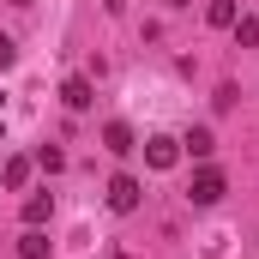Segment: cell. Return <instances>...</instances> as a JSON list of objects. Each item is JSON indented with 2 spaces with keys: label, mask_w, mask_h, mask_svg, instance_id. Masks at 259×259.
<instances>
[{
  "label": "cell",
  "mask_w": 259,
  "mask_h": 259,
  "mask_svg": "<svg viewBox=\"0 0 259 259\" xmlns=\"http://www.w3.org/2000/svg\"><path fill=\"white\" fill-rule=\"evenodd\" d=\"M169 6H193V0H169Z\"/></svg>",
  "instance_id": "5bb4252c"
},
{
  "label": "cell",
  "mask_w": 259,
  "mask_h": 259,
  "mask_svg": "<svg viewBox=\"0 0 259 259\" xmlns=\"http://www.w3.org/2000/svg\"><path fill=\"white\" fill-rule=\"evenodd\" d=\"M103 145H109L115 157H127V151H139V139H133V127H127V121H109V127H103Z\"/></svg>",
  "instance_id": "8992f818"
},
{
  "label": "cell",
  "mask_w": 259,
  "mask_h": 259,
  "mask_svg": "<svg viewBox=\"0 0 259 259\" xmlns=\"http://www.w3.org/2000/svg\"><path fill=\"white\" fill-rule=\"evenodd\" d=\"M235 18H241V0H211V6H205V24H211V30H229Z\"/></svg>",
  "instance_id": "52a82bcc"
},
{
  "label": "cell",
  "mask_w": 259,
  "mask_h": 259,
  "mask_svg": "<svg viewBox=\"0 0 259 259\" xmlns=\"http://www.w3.org/2000/svg\"><path fill=\"white\" fill-rule=\"evenodd\" d=\"M18 259H49V235H42V229H24V241H18Z\"/></svg>",
  "instance_id": "30bf717a"
},
{
  "label": "cell",
  "mask_w": 259,
  "mask_h": 259,
  "mask_svg": "<svg viewBox=\"0 0 259 259\" xmlns=\"http://www.w3.org/2000/svg\"><path fill=\"white\" fill-rule=\"evenodd\" d=\"M223 187H229V181H223V169H199L193 187H187V199H193V205H217V199H223Z\"/></svg>",
  "instance_id": "7a4b0ae2"
},
{
  "label": "cell",
  "mask_w": 259,
  "mask_h": 259,
  "mask_svg": "<svg viewBox=\"0 0 259 259\" xmlns=\"http://www.w3.org/2000/svg\"><path fill=\"white\" fill-rule=\"evenodd\" d=\"M181 151H187V157H199V163H205V157L217 151V139H211V127H193V133H187V139H181Z\"/></svg>",
  "instance_id": "9c48e42d"
},
{
  "label": "cell",
  "mask_w": 259,
  "mask_h": 259,
  "mask_svg": "<svg viewBox=\"0 0 259 259\" xmlns=\"http://www.w3.org/2000/svg\"><path fill=\"white\" fill-rule=\"evenodd\" d=\"M139 199H145V187H139L133 175H115V181H109V211L127 217V211H139Z\"/></svg>",
  "instance_id": "3957f363"
},
{
  "label": "cell",
  "mask_w": 259,
  "mask_h": 259,
  "mask_svg": "<svg viewBox=\"0 0 259 259\" xmlns=\"http://www.w3.org/2000/svg\"><path fill=\"white\" fill-rule=\"evenodd\" d=\"M18 61V42H12V36H6V30H0V72H6V66Z\"/></svg>",
  "instance_id": "4fadbf2b"
},
{
  "label": "cell",
  "mask_w": 259,
  "mask_h": 259,
  "mask_svg": "<svg viewBox=\"0 0 259 259\" xmlns=\"http://www.w3.org/2000/svg\"><path fill=\"white\" fill-rule=\"evenodd\" d=\"M145 163H151V169H175V163H181V139L151 133V139H145Z\"/></svg>",
  "instance_id": "6da1fadb"
},
{
  "label": "cell",
  "mask_w": 259,
  "mask_h": 259,
  "mask_svg": "<svg viewBox=\"0 0 259 259\" xmlns=\"http://www.w3.org/2000/svg\"><path fill=\"white\" fill-rule=\"evenodd\" d=\"M36 163H42L49 175H61V169H66V151H55V145H42V151H36Z\"/></svg>",
  "instance_id": "7c38bea8"
},
{
  "label": "cell",
  "mask_w": 259,
  "mask_h": 259,
  "mask_svg": "<svg viewBox=\"0 0 259 259\" xmlns=\"http://www.w3.org/2000/svg\"><path fill=\"white\" fill-rule=\"evenodd\" d=\"M0 181H6L12 193H24V187H30V163H24V157H6V163H0Z\"/></svg>",
  "instance_id": "ba28073f"
},
{
  "label": "cell",
  "mask_w": 259,
  "mask_h": 259,
  "mask_svg": "<svg viewBox=\"0 0 259 259\" xmlns=\"http://www.w3.org/2000/svg\"><path fill=\"white\" fill-rule=\"evenodd\" d=\"M61 103L72 109V115H84V109L97 103V91H91V78H78V72H72V78L61 84Z\"/></svg>",
  "instance_id": "277c9868"
},
{
  "label": "cell",
  "mask_w": 259,
  "mask_h": 259,
  "mask_svg": "<svg viewBox=\"0 0 259 259\" xmlns=\"http://www.w3.org/2000/svg\"><path fill=\"white\" fill-rule=\"evenodd\" d=\"M229 30H235V49H259V18H247V12H241Z\"/></svg>",
  "instance_id": "8fae6325"
},
{
  "label": "cell",
  "mask_w": 259,
  "mask_h": 259,
  "mask_svg": "<svg viewBox=\"0 0 259 259\" xmlns=\"http://www.w3.org/2000/svg\"><path fill=\"white\" fill-rule=\"evenodd\" d=\"M49 217H55V193H30L24 199V229H42Z\"/></svg>",
  "instance_id": "5b68a950"
}]
</instances>
